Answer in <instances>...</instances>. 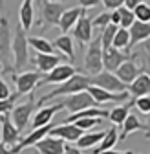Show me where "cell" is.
Masks as SVG:
<instances>
[{"label":"cell","mask_w":150,"mask_h":154,"mask_svg":"<svg viewBox=\"0 0 150 154\" xmlns=\"http://www.w3.org/2000/svg\"><path fill=\"white\" fill-rule=\"evenodd\" d=\"M92 86V77L86 75V73H75L71 79H68L66 83L62 85H57V88H53L50 94L42 95V97L37 101V105H44L55 97H68V95H73V94H79V92H86L88 88Z\"/></svg>","instance_id":"cell-1"},{"label":"cell","mask_w":150,"mask_h":154,"mask_svg":"<svg viewBox=\"0 0 150 154\" xmlns=\"http://www.w3.org/2000/svg\"><path fill=\"white\" fill-rule=\"evenodd\" d=\"M103 41H101V33L93 38L88 44L86 55H84V72L90 77H95L97 73H101L104 70V63H103Z\"/></svg>","instance_id":"cell-2"},{"label":"cell","mask_w":150,"mask_h":154,"mask_svg":"<svg viewBox=\"0 0 150 154\" xmlns=\"http://www.w3.org/2000/svg\"><path fill=\"white\" fill-rule=\"evenodd\" d=\"M0 63L4 64L6 72L15 73L13 68V38L9 31V22L6 17H0Z\"/></svg>","instance_id":"cell-3"},{"label":"cell","mask_w":150,"mask_h":154,"mask_svg":"<svg viewBox=\"0 0 150 154\" xmlns=\"http://www.w3.org/2000/svg\"><path fill=\"white\" fill-rule=\"evenodd\" d=\"M28 37L24 33V28L18 22L16 26V31H15V37H13V68L15 72L16 70H22L28 63Z\"/></svg>","instance_id":"cell-4"},{"label":"cell","mask_w":150,"mask_h":154,"mask_svg":"<svg viewBox=\"0 0 150 154\" xmlns=\"http://www.w3.org/2000/svg\"><path fill=\"white\" fill-rule=\"evenodd\" d=\"M92 86H97V88H103V90H108V92H114V94H123V92L128 90V86L116 73L106 72V70H103L95 77H92Z\"/></svg>","instance_id":"cell-5"},{"label":"cell","mask_w":150,"mask_h":154,"mask_svg":"<svg viewBox=\"0 0 150 154\" xmlns=\"http://www.w3.org/2000/svg\"><path fill=\"white\" fill-rule=\"evenodd\" d=\"M39 8H40V17L42 22L50 24V26H57L66 11L62 2H53V0H39Z\"/></svg>","instance_id":"cell-6"},{"label":"cell","mask_w":150,"mask_h":154,"mask_svg":"<svg viewBox=\"0 0 150 154\" xmlns=\"http://www.w3.org/2000/svg\"><path fill=\"white\" fill-rule=\"evenodd\" d=\"M42 73L40 72H22V73H13V79H15V86L16 92L15 95L20 97V95L31 94V90L35 86H39V83L42 81Z\"/></svg>","instance_id":"cell-7"},{"label":"cell","mask_w":150,"mask_h":154,"mask_svg":"<svg viewBox=\"0 0 150 154\" xmlns=\"http://www.w3.org/2000/svg\"><path fill=\"white\" fill-rule=\"evenodd\" d=\"M61 103L64 105V108H68L70 114H77V112H82V110H88V108H95V105H97V101L88 94V90L68 95Z\"/></svg>","instance_id":"cell-8"},{"label":"cell","mask_w":150,"mask_h":154,"mask_svg":"<svg viewBox=\"0 0 150 154\" xmlns=\"http://www.w3.org/2000/svg\"><path fill=\"white\" fill-rule=\"evenodd\" d=\"M35 106H37V101H35V97L31 95V97H29L26 103L16 105V106L13 108V112L9 114V116H11V121L15 123V127H16L18 130H20V132L28 127V123H29V118H31V116H35V114H33Z\"/></svg>","instance_id":"cell-9"},{"label":"cell","mask_w":150,"mask_h":154,"mask_svg":"<svg viewBox=\"0 0 150 154\" xmlns=\"http://www.w3.org/2000/svg\"><path fill=\"white\" fill-rule=\"evenodd\" d=\"M75 73H79V72L73 68V64L61 63L57 68H53L50 73H46V75L42 77V81L39 83V86H44V85H62V83H66L68 79H71Z\"/></svg>","instance_id":"cell-10"},{"label":"cell","mask_w":150,"mask_h":154,"mask_svg":"<svg viewBox=\"0 0 150 154\" xmlns=\"http://www.w3.org/2000/svg\"><path fill=\"white\" fill-rule=\"evenodd\" d=\"M0 138H2V141L11 149L20 141V130L15 127L9 114L0 116Z\"/></svg>","instance_id":"cell-11"},{"label":"cell","mask_w":150,"mask_h":154,"mask_svg":"<svg viewBox=\"0 0 150 154\" xmlns=\"http://www.w3.org/2000/svg\"><path fill=\"white\" fill-rule=\"evenodd\" d=\"M51 125H46V127H40V128H33V132L31 134H28V136L24 138V140H20L13 149H11V152L13 154H20L24 149H29V147H35L37 143H39L40 140H44L46 136H50V132H51Z\"/></svg>","instance_id":"cell-12"},{"label":"cell","mask_w":150,"mask_h":154,"mask_svg":"<svg viewBox=\"0 0 150 154\" xmlns=\"http://www.w3.org/2000/svg\"><path fill=\"white\" fill-rule=\"evenodd\" d=\"M73 38L79 41V44H90L93 41V18L86 13L79 18V22L73 28Z\"/></svg>","instance_id":"cell-13"},{"label":"cell","mask_w":150,"mask_h":154,"mask_svg":"<svg viewBox=\"0 0 150 154\" xmlns=\"http://www.w3.org/2000/svg\"><path fill=\"white\" fill-rule=\"evenodd\" d=\"M82 134H84V130L79 128L75 123H64V125L53 127L51 132H50V136H53V138H61V140H64V141H75V143H77Z\"/></svg>","instance_id":"cell-14"},{"label":"cell","mask_w":150,"mask_h":154,"mask_svg":"<svg viewBox=\"0 0 150 154\" xmlns=\"http://www.w3.org/2000/svg\"><path fill=\"white\" fill-rule=\"evenodd\" d=\"M62 57L64 55H57V53H53V55H46V53H35V57H31V61L33 64L37 66V72H40V73H50L53 68H57L62 61Z\"/></svg>","instance_id":"cell-15"},{"label":"cell","mask_w":150,"mask_h":154,"mask_svg":"<svg viewBox=\"0 0 150 154\" xmlns=\"http://www.w3.org/2000/svg\"><path fill=\"white\" fill-rule=\"evenodd\" d=\"M134 57H137V53H132V57H130L128 61H124L119 68H117V72H116V75L119 77V79L126 85V86H130L137 77H139V73H141V70L137 68V64L134 63Z\"/></svg>","instance_id":"cell-16"},{"label":"cell","mask_w":150,"mask_h":154,"mask_svg":"<svg viewBox=\"0 0 150 154\" xmlns=\"http://www.w3.org/2000/svg\"><path fill=\"white\" fill-rule=\"evenodd\" d=\"M132 55H124L121 50H117V48H108V50H104V53H103V63H104V70L106 72H117V68L124 63V61H128Z\"/></svg>","instance_id":"cell-17"},{"label":"cell","mask_w":150,"mask_h":154,"mask_svg":"<svg viewBox=\"0 0 150 154\" xmlns=\"http://www.w3.org/2000/svg\"><path fill=\"white\" fill-rule=\"evenodd\" d=\"M64 108V105L62 103H53V105H50V106H42V108H39L37 110V114L33 116V128H40V127H46V125H50L51 123V119H53V116L57 114L59 110H62Z\"/></svg>","instance_id":"cell-18"},{"label":"cell","mask_w":150,"mask_h":154,"mask_svg":"<svg viewBox=\"0 0 150 154\" xmlns=\"http://www.w3.org/2000/svg\"><path fill=\"white\" fill-rule=\"evenodd\" d=\"M88 94H90L97 103H123L124 99H130V94H128V92L114 94V92L97 88V86H90V88H88Z\"/></svg>","instance_id":"cell-19"},{"label":"cell","mask_w":150,"mask_h":154,"mask_svg":"<svg viewBox=\"0 0 150 154\" xmlns=\"http://www.w3.org/2000/svg\"><path fill=\"white\" fill-rule=\"evenodd\" d=\"M84 13H86V9L81 8V6L66 9L64 15H62V18H61V22H59V29L62 31V35H68V31L75 28V24L79 22V18H81Z\"/></svg>","instance_id":"cell-20"},{"label":"cell","mask_w":150,"mask_h":154,"mask_svg":"<svg viewBox=\"0 0 150 154\" xmlns=\"http://www.w3.org/2000/svg\"><path fill=\"white\" fill-rule=\"evenodd\" d=\"M64 149H66V141L53 136H46L35 145V150H39L40 154H62Z\"/></svg>","instance_id":"cell-21"},{"label":"cell","mask_w":150,"mask_h":154,"mask_svg":"<svg viewBox=\"0 0 150 154\" xmlns=\"http://www.w3.org/2000/svg\"><path fill=\"white\" fill-rule=\"evenodd\" d=\"M128 92H130V95H132V99L150 95V75L145 73V72H141L137 79L128 86Z\"/></svg>","instance_id":"cell-22"},{"label":"cell","mask_w":150,"mask_h":154,"mask_svg":"<svg viewBox=\"0 0 150 154\" xmlns=\"http://www.w3.org/2000/svg\"><path fill=\"white\" fill-rule=\"evenodd\" d=\"M150 38V22L145 24V22H136L132 28H130V48H134L136 44H141L145 41Z\"/></svg>","instance_id":"cell-23"},{"label":"cell","mask_w":150,"mask_h":154,"mask_svg":"<svg viewBox=\"0 0 150 154\" xmlns=\"http://www.w3.org/2000/svg\"><path fill=\"white\" fill-rule=\"evenodd\" d=\"M35 20V13H33V0H22L20 9H18V22L24 28V31L33 28Z\"/></svg>","instance_id":"cell-24"},{"label":"cell","mask_w":150,"mask_h":154,"mask_svg":"<svg viewBox=\"0 0 150 154\" xmlns=\"http://www.w3.org/2000/svg\"><path fill=\"white\" fill-rule=\"evenodd\" d=\"M137 130H146V125L139 121V118H137L136 114H130L128 118H126V121L123 123V127H121L119 140H126L132 132H137Z\"/></svg>","instance_id":"cell-25"},{"label":"cell","mask_w":150,"mask_h":154,"mask_svg":"<svg viewBox=\"0 0 150 154\" xmlns=\"http://www.w3.org/2000/svg\"><path fill=\"white\" fill-rule=\"evenodd\" d=\"M106 136V132L104 130H97V132H88V134H82V136L79 138V141H77V147L81 149V150H88V149H95L101 141H103V138Z\"/></svg>","instance_id":"cell-26"},{"label":"cell","mask_w":150,"mask_h":154,"mask_svg":"<svg viewBox=\"0 0 150 154\" xmlns=\"http://www.w3.org/2000/svg\"><path fill=\"white\" fill-rule=\"evenodd\" d=\"M134 106V101H128V103H124V105H119V106H114L110 110V121L114 123V125H117V127H123V123L126 121V118L130 116V108Z\"/></svg>","instance_id":"cell-27"},{"label":"cell","mask_w":150,"mask_h":154,"mask_svg":"<svg viewBox=\"0 0 150 154\" xmlns=\"http://www.w3.org/2000/svg\"><path fill=\"white\" fill-rule=\"evenodd\" d=\"M117 141H119V130L117 128H110L106 132V136L103 138V141L92 150V154H101V152H106V150H114Z\"/></svg>","instance_id":"cell-28"},{"label":"cell","mask_w":150,"mask_h":154,"mask_svg":"<svg viewBox=\"0 0 150 154\" xmlns=\"http://www.w3.org/2000/svg\"><path fill=\"white\" fill-rule=\"evenodd\" d=\"M53 46L57 48L64 57H68V59L73 63L75 61V50H73V41H71V37L70 35H61V37H57L55 38V42H53Z\"/></svg>","instance_id":"cell-29"},{"label":"cell","mask_w":150,"mask_h":154,"mask_svg":"<svg viewBox=\"0 0 150 154\" xmlns=\"http://www.w3.org/2000/svg\"><path fill=\"white\" fill-rule=\"evenodd\" d=\"M29 46L35 50V53H46V55H53V44L44 37H29L28 38Z\"/></svg>","instance_id":"cell-30"},{"label":"cell","mask_w":150,"mask_h":154,"mask_svg":"<svg viewBox=\"0 0 150 154\" xmlns=\"http://www.w3.org/2000/svg\"><path fill=\"white\" fill-rule=\"evenodd\" d=\"M128 46H130V29L119 28L116 33V38H114V48H117V50L126 48L128 50Z\"/></svg>","instance_id":"cell-31"},{"label":"cell","mask_w":150,"mask_h":154,"mask_svg":"<svg viewBox=\"0 0 150 154\" xmlns=\"http://www.w3.org/2000/svg\"><path fill=\"white\" fill-rule=\"evenodd\" d=\"M119 26H114V24H110L103 33H101V41H103V50H108L114 46V38H116V33H117Z\"/></svg>","instance_id":"cell-32"},{"label":"cell","mask_w":150,"mask_h":154,"mask_svg":"<svg viewBox=\"0 0 150 154\" xmlns=\"http://www.w3.org/2000/svg\"><path fill=\"white\" fill-rule=\"evenodd\" d=\"M119 13H121V26L119 28H126V29H130L137 20H136V15H134V11L132 9H128V8H119Z\"/></svg>","instance_id":"cell-33"},{"label":"cell","mask_w":150,"mask_h":154,"mask_svg":"<svg viewBox=\"0 0 150 154\" xmlns=\"http://www.w3.org/2000/svg\"><path fill=\"white\" fill-rule=\"evenodd\" d=\"M110 11H103L101 15H97L95 18H93V29H97V31H104L108 26H110Z\"/></svg>","instance_id":"cell-34"},{"label":"cell","mask_w":150,"mask_h":154,"mask_svg":"<svg viewBox=\"0 0 150 154\" xmlns=\"http://www.w3.org/2000/svg\"><path fill=\"white\" fill-rule=\"evenodd\" d=\"M134 15H136V20H137V22L148 24V22H150V6H148L146 2L139 4V6L134 9Z\"/></svg>","instance_id":"cell-35"},{"label":"cell","mask_w":150,"mask_h":154,"mask_svg":"<svg viewBox=\"0 0 150 154\" xmlns=\"http://www.w3.org/2000/svg\"><path fill=\"white\" fill-rule=\"evenodd\" d=\"M101 121H103V118H84V119L75 121V125H77L79 128H82V130H88V128H95V127H99Z\"/></svg>","instance_id":"cell-36"},{"label":"cell","mask_w":150,"mask_h":154,"mask_svg":"<svg viewBox=\"0 0 150 154\" xmlns=\"http://www.w3.org/2000/svg\"><path fill=\"white\" fill-rule=\"evenodd\" d=\"M134 106L141 112V114H150V95H145V97H137L134 99Z\"/></svg>","instance_id":"cell-37"},{"label":"cell","mask_w":150,"mask_h":154,"mask_svg":"<svg viewBox=\"0 0 150 154\" xmlns=\"http://www.w3.org/2000/svg\"><path fill=\"white\" fill-rule=\"evenodd\" d=\"M15 99H16V95L13 94L9 99H2L0 101V116H6V114H11L13 108H15Z\"/></svg>","instance_id":"cell-38"},{"label":"cell","mask_w":150,"mask_h":154,"mask_svg":"<svg viewBox=\"0 0 150 154\" xmlns=\"http://www.w3.org/2000/svg\"><path fill=\"white\" fill-rule=\"evenodd\" d=\"M101 2H103V6L108 11H116V9H119V8L124 6V0H101Z\"/></svg>","instance_id":"cell-39"},{"label":"cell","mask_w":150,"mask_h":154,"mask_svg":"<svg viewBox=\"0 0 150 154\" xmlns=\"http://www.w3.org/2000/svg\"><path fill=\"white\" fill-rule=\"evenodd\" d=\"M143 72L150 75V44H145V50H143Z\"/></svg>","instance_id":"cell-40"},{"label":"cell","mask_w":150,"mask_h":154,"mask_svg":"<svg viewBox=\"0 0 150 154\" xmlns=\"http://www.w3.org/2000/svg\"><path fill=\"white\" fill-rule=\"evenodd\" d=\"M11 92H9V86L6 85V81L2 79V77H0V101H2V99H9L11 97Z\"/></svg>","instance_id":"cell-41"},{"label":"cell","mask_w":150,"mask_h":154,"mask_svg":"<svg viewBox=\"0 0 150 154\" xmlns=\"http://www.w3.org/2000/svg\"><path fill=\"white\" fill-rule=\"evenodd\" d=\"M101 4V0H79V6L88 9V8H97Z\"/></svg>","instance_id":"cell-42"},{"label":"cell","mask_w":150,"mask_h":154,"mask_svg":"<svg viewBox=\"0 0 150 154\" xmlns=\"http://www.w3.org/2000/svg\"><path fill=\"white\" fill-rule=\"evenodd\" d=\"M110 22L114 26H121V13H119V9L110 11Z\"/></svg>","instance_id":"cell-43"},{"label":"cell","mask_w":150,"mask_h":154,"mask_svg":"<svg viewBox=\"0 0 150 154\" xmlns=\"http://www.w3.org/2000/svg\"><path fill=\"white\" fill-rule=\"evenodd\" d=\"M143 2H145V0H124V8H128V9L134 11V9H136L139 4H143Z\"/></svg>","instance_id":"cell-44"},{"label":"cell","mask_w":150,"mask_h":154,"mask_svg":"<svg viewBox=\"0 0 150 154\" xmlns=\"http://www.w3.org/2000/svg\"><path fill=\"white\" fill-rule=\"evenodd\" d=\"M62 154H82V152H81L79 147H68V145H66V149H64Z\"/></svg>","instance_id":"cell-45"},{"label":"cell","mask_w":150,"mask_h":154,"mask_svg":"<svg viewBox=\"0 0 150 154\" xmlns=\"http://www.w3.org/2000/svg\"><path fill=\"white\" fill-rule=\"evenodd\" d=\"M0 154H13V152H11V149H9L4 141H0Z\"/></svg>","instance_id":"cell-46"},{"label":"cell","mask_w":150,"mask_h":154,"mask_svg":"<svg viewBox=\"0 0 150 154\" xmlns=\"http://www.w3.org/2000/svg\"><path fill=\"white\" fill-rule=\"evenodd\" d=\"M101 154H134V152H130V150H126V152H121V150H106V152H101Z\"/></svg>","instance_id":"cell-47"},{"label":"cell","mask_w":150,"mask_h":154,"mask_svg":"<svg viewBox=\"0 0 150 154\" xmlns=\"http://www.w3.org/2000/svg\"><path fill=\"white\" fill-rule=\"evenodd\" d=\"M145 125H146V128H150V114H146V123Z\"/></svg>","instance_id":"cell-48"},{"label":"cell","mask_w":150,"mask_h":154,"mask_svg":"<svg viewBox=\"0 0 150 154\" xmlns=\"http://www.w3.org/2000/svg\"><path fill=\"white\" fill-rule=\"evenodd\" d=\"M2 72H6V68H4V64H2V63H0V73H2Z\"/></svg>","instance_id":"cell-49"},{"label":"cell","mask_w":150,"mask_h":154,"mask_svg":"<svg viewBox=\"0 0 150 154\" xmlns=\"http://www.w3.org/2000/svg\"><path fill=\"white\" fill-rule=\"evenodd\" d=\"M53 2H62V0H53Z\"/></svg>","instance_id":"cell-50"},{"label":"cell","mask_w":150,"mask_h":154,"mask_svg":"<svg viewBox=\"0 0 150 154\" xmlns=\"http://www.w3.org/2000/svg\"><path fill=\"white\" fill-rule=\"evenodd\" d=\"M35 154H37V150H35Z\"/></svg>","instance_id":"cell-51"},{"label":"cell","mask_w":150,"mask_h":154,"mask_svg":"<svg viewBox=\"0 0 150 154\" xmlns=\"http://www.w3.org/2000/svg\"><path fill=\"white\" fill-rule=\"evenodd\" d=\"M0 2H2V0H0Z\"/></svg>","instance_id":"cell-52"}]
</instances>
